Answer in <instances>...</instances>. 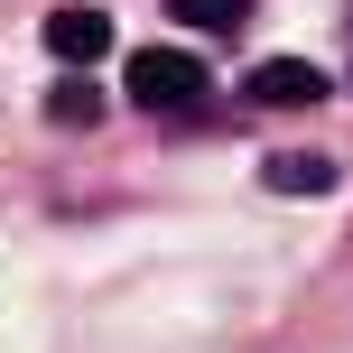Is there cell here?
Segmentation results:
<instances>
[{"mask_svg":"<svg viewBox=\"0 0 353 353\" xmlns=\"http://www.w3.org/2000/svg\"><path fill=\"white\" fill-rule=\"evenodd\" d=\"M121 84H130L140 112H195V103L214 93V84H205V56H186V47H140Z\"/></svg>","mask_w":353,"mask_h":353,"instance_id":"cell-1","label":"cell"},{"mask_svg":"<svg viewBox=\"0 0 353 353\" xmlns=\"http://www.w3.org/2000/svg\"><path fill=\"white\" fill-rule=\"evenodd\" d=\"M325 65H298V56H270V65H251L242 74V103H261V112H307V103H325Z\"/></svg>","mask_w":353,"mask_h":353,"instance_id":"cell-2","label":"cell"},{"mask_svg":"<svg viewBox=\"0 0 353 353\" xmlns=\"http://www.w3.org/2000/svg\"><path fill=\"white\" fill-rule=\"evenodd\" d=\"M47 56L56 65H103L112 56V19L103 10H56L47 19Z\"/></svg>","mask_w":353,"mask_h":353,"instance_id":"cell-3","label":"cell"},{"mask_svg":"<svg viewBox=\"0 0 353 353\" xmlns=\"http://www.w3.org/2000/svg\"><path fill=\"white\" fill-rule=\"evenodd\" d=\"M168 19L176 28H205V37H232L251 19V0H168Z\"/></svg>","mask_w":353,"mask_h":353,"instance_id":"cell-4","label":"cell"},{"mask_svg":"<svg viewBox=\"0 0 353 353\" xmlns=\"http://www.w3.org/2000/svg\"><path fill=\"white\" fill-rule=\"evenodd\" d=\"M47 121H65V130H93V121H103V93H93V84H84V65H74V74H65V84H56V93H47Z\"/></svg>","mask_w":353,"mask_h":353,"instance_id":"cell-5","label":"cell"},{"mask_svg":"<svg viewBox=\"0 0 353 353\" xmlns=\"http://www.w3.org/2000/svg\"><path fill=\"white\" fill-rule=\"evenodd\" d=\"M261 176H270L279 195H325V186H335V168H325V159H270Z\"/></svg>","mask_w":353,"mask_h":353,"instance_id":"cell-6","label":"cell"}]
</instances>
